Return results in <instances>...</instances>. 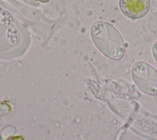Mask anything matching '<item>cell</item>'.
<instances>
[{
    "instance_id": "obj_1",
    "label": "cell",
    "mask_w": 157,
    "mask_h": 140,
    "mask_svg": "<svg viewBox=\"0 0 157 140\" xmlns=\"http://www.w3.org/2000/svg\"><path fill=\"white\" fill-rule=\"evenodd\" d=\"M121 12L132 19L140 18L148 12L150 0H120Z\"/></svg>"
}]
</instances>
